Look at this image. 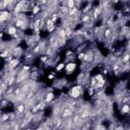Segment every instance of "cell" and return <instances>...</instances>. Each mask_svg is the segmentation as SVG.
<instances>
[{
  "mask_svg": "<svg viewBox=\"0 0 130 130\" xmlns=\"http://www.w3.org/2000/svg\"><path fill=\"white\" fill-rule=\"evenodd\" d=\"M80 95H82V86L81 85H75L73 88H71L70 92H69V96L71 99L73 100H77Z\"/></svg>",
  "mask_w": 130,
  "mask_h": 130,
  "instance_id": "obj_1",
  "label": "cell"
},
{
  "mask_svg": "<svg viewBox=\"0 0 130 130\" xmlns=\"http://www.w3.org/2000/svg\"><path fill=\"white\" fill-rule=\"evenodd\" d=\"M10 15H11V13L8 10H2L1 13H0V23H1V24H4V23L8 21Z\"/></svg>",
  "mask_w": 130,
  "mask_h": 130,
  "instance_id": "obj_2",
  "label": "cell"
},
{
  "mask_svg": "<svg viewBox=\"0 0 130 130\" xmlns=\"http://www.w3.org/2000/svg\"><path fill=\"white\" fill-rule=\"evenodd\" d=\"M19 58H13L9 61L8 64H7V68H8V70H12V69H14V68H16L19 66Z\"/></svg>",
  "mask_w": 130,
  "mask_h": 130,
  "instance_id": "obj_3",
  "label": "cell"
},
{
  "mask_svg": "<svg viewBox=\"0 0 130 130\" xmlns=\"http://www.w3.org/2000/svg\"><path fill=\"white\" fill-rule=\"evenodd\" d=\"M76 68V64L74 62H68L66 65H65V70H66L67 74H71V72H73Z\"/></svg>",
  "mask_w": 130,
  "mask_h": 130,
  "instance_id": "obj_4",
  "label": "cell"
},
{
  "mask_svg": "<svg viewBox=\"0 0 130 130\" xmlns=\"http://www.w3.org/2000/svg\"><path fill=\"white\" fill-rule=\"evenodd\" d=\"M93 60H95V54H93V53L91 51V52H88V54H85L84 59V62H86V63H92Z\"/></svg>",
  "mask_w": 130,
  "mask_h": 130,
  "instance_id": "obj_5",
  "label": "cell"
},
{
  "mask_svg": "<svg viewBox=\"0 0 130 130\" xmlns=\"http://www.w3.org/2000/svg\"><path fill=\"white\" fill-rule=\"evenodd\" d=\"M7 34H8L9 36H13L17 34V28L15 26H9L8 28H7Z\"/></svg>",
  "mask_w": 130,
  "mask_h": 130,
  "instance_id": "obj_6",
  "label": "cell"
},
{
  "mask_svg": "<svg viewBox=\"0 0 130 130\" xmlns=\"http://www.w3.org/2000/svg\"><path fill=\"white\" fill-rule=\"evenodd\" d=\"M55 99V95L53 93V92H48L45 96V102L46 103H51L52 101Z\"/></svg>",
  "mask_w": 130,
  "mask_h": 130,
  "instance_id": "obj_7",
  "label": "cell"
},
{
  "mask_svg": "<svg viewBox=\"0 0 130 130\" xmlns=\"http://www.w3.org/2000/svg\"><path fill=\"white\" fill-rule=\"evenodd\" d=\"M21 54H23V50H21L19 47H15L14 49H12V55L14 57H16V58H19Z\"/></svg>",
  "mask_w": 130,
  "mask_h": 130,
  "instance_id": "obj_8",
  "label": "cell"
},
{
  "mask_svg": "<svg viewBox=\"0 0 130 130\" xmlns=\"http://www.w3.org/2000/svg\"><path fill=\"white\" fill-rule=\"evenodd\" d=\"M79 116H80V118L84 120V119H85V118H88V117H89L91 116V111L89 110H81V112L79 113Z\"/></svg>",
  "mask_w": 130,
  "mask_h": 130,
  "instance_id": "obj_9",
  "label": "cell"
},
{
  "mask_svg": "<svg viewBox=\"0 0 130 130\" xmlns=\"http://www.w3.org/2000/svg\"><path fill=\"white\" fill-rule=\"evenodd\" d=\"M26 108H27V106H26V104H20V105H19V106L16 107V112H17V114H23L24 112H26Z\"/></svg>",
  "mask_w": 130,
  "mask_h": 130,
  "instance_id": "obj_10",
  "label": "cell"
},
{
  "mask_svg": "<svg viewBox=\"0 0 130 130\" xmlns=\"http://www.w3.org/2000/svg\"><path fill=\"white\" fill-rule=\"evenodd\" d=\"M130 62V53L129 52H126L123 57H122V63L126 64V63H129Z\"/></svg>",
  "mask_w": 130,
  "mask_h": 130,
  "instance_id": "obj_11",
  "label": "cell"
},
{
  "mask_svg": "<svg viewBox=\"0 0 130 130\" xmlns=\"http://www.w3.org/2000/svg\"><path fill=\"white\" fill-rule=\"evenodd\" d=\"M121 112L123 114H128L130 112V106L128 104H124L123 106H122V108H121Z\"/></svg>",
  "mask_w": 130,
  "mask_h": 130,
  "instance_id": "obj_12",
  "label": "cell"
},
{
  "mask_svg": "<svg viewBox=\"0 0 130 130\" xmlns=\"http://www.w3.org/2000/svg\"><path fill=\"white\" fill-rule=\"evenodd\" d=\"M75 4H76V0H67V2H66V6L69 7V8L75 7Z\"/></svg>",
  "mask_w": 130,
  "mask_h": 130,
  "instance_id": "obj_13",
  "label": "cell"
},
{
  "mask_svg": "<svg viewBox=\"0 0 130 130\" xmlns=\"http://www.w3.org/2000/svg\"><path fill=\"white\" fill-rule=\"evenodd\" d=\"M113 35V32H112V31H111V28H108L107 30H105V32H104V36H105V38H107V39H109L111 36Z\"/></svg>",
  "mask_w": 130,
  "mask_h": 130,
  "instance_id": "obj_14",
  "label": "cell"
},
{
  "mask_svg": "<svg viewBox=\"0 0 130 130\" xmlns=\"http://www.w3.org/2000/svg\"><path fill=\"white\" fill-rule=\"evenodd\" d=\"M89 20H91V16H89V14H88V13L81 17V23H88Z\"/></svg>",
  "mask_w": 130,
  "mask_h": 130,
  "instance_id": "obj_15",
  "label": "cell"
},
{
  "mask_svg": "<svg viewBox=\"0 0 130 130\" xmlns=\"http://www.w3.org/2000/svg\"><path fill=\"white\" fill-rule=\"evenodd\" d=\"M46 27H47V28H49L51 27H54V21L51 19H48L46 20Z\"/></svg>",
  "mask_w": 130,
  "mask_h": 130,
  "instance_id": "obj_16",
  "label": "cell"
},
{
  "mask_svg": "<svg viewBox=\"0 0 130 130\" xmlns=\"http://www.w3.org/2000/svg\"><path fill=\"white\" fill-rule=\"evenodd\" d=\"M40 10H41V7H40L39 5H36V6L32 7V14H37V13H39V12H40Z\"/></svg>",
  "mask_w": 130,
  "mask_h": 130,
  "instance_id": "obj_17",
  "label": "cell"
},
{
  "mask_svg": "<svg viewBox=\"0 0 130 130\" xmlns=\"http://www.w3.org/2000/svg\"><path fill=\"white\" fill-rule=\"evenodd\" d=\"M65 68V64L64 63H60L57 65V67H56V71H61L62 69H64Z\"/></svg>",
  "mask_w": 130,
  "mask_h": 130,
  "instance_id": "obj_18",
  "label": "cell"
},
{
  "mask_svg": "<svg viewBox=\"0 0 130 130\" xmlns=\"http://www.w3.org/2000/svg\"><path fill=\"white\" fill-rule=\"evenodd\" d=\"M53 53H54L53 48H48V49L46 50V54H47V55H49V56H52Z\"/></svg>",
  "mask_w": 130,
  "mask_h": 130,
  "instance_id": "obj_19",
  "label": "cell"
},
{
  "mask_svg": "<svg viewBox=\"0 0 130 130\" xmlns=\"http://www.w3.org/2000/svg\"><path fill=\"white\" fill-rule=\"evenodd\" d=\"M96 89L93 88V86H91V88H88V95L89 96H93V93H95Z\"/></svg>",
  "mask_w": 130,
  "mask_h": 130,
  "instance_id": "obj_20",
  "label": "cell"
},
{
  "mask_svg": "<svg viewBox=\"0 0 130 130\" xmlns=\"http://www.w3.org/2000/svg\"><path fill=\"white\" fill-rule=\"evenodd\" d=\"M84 56H85V54H84V53H79V54H78V59H79V60H81V61H84Z\"/></svg>",
  "mask_w": 130,
  "mask_h": 130,
  "instance_id": "obj_21",
  "label": "cell"
},
{
  "mask_svg": "<svg viewBox=\"0 0 130 130\" xmlns=\"http://www.w3.org/2000/svg\"><path fill=\"white\" fill-rule=\"evenodd\" d=\"M88 127H91V125H89V122H84V125L81 126V129H86V128H88Z\"/></svg>",
  "mask_w": 130,
  "mask_h": 130,
  "instance_id": "obj_22",
  "label": "cell"
},
{
  "mask_svg": "<svg viewBox=\"0 0 130 130\" xmlns=\"http://www.w3.org/2000/svg\"><path fill=\"white\" fill-rule=\"evenodd\" d=\"M49 0H39V2L41 3V4H46V3H48Z\"/></svg>",
  "mask_w": 130,
  "mask_h": 130,
  "instance_id": "obj_23",
  "label": "cell"
},
{
  "mask_svg": "<svg viewBox=\"0 0 130 130\" xmlns=\"http://www.w3.org/2000/svg\"><path fill=\"white\" fill-rule=\"evenodd\" d=\"M47 30H48L49 32H52L54 30H55V26H54V27H51V28H47Z\"/></svg>",
  "mask_w": 130,
  "mask_h": 130,
  "instance_id": "obj_24",
  "label": "cell"
},
{
  "mask_svg": "<svg viewBox=\"0 0 130 130\" xmlns=\"http://www.w3.org/2000/svg\"><path fill=\"white\" fill-rule=\"evenodd\" d=\"M21 70H23V71H28V70H30V67H28V66H23Z\"/></svg>",
  "mask_w": 130,
  "mask_h": 130,
  "instance_id": "obj_25",
  "label": "cell"
},
{
  "mask_svg": "<svg viewBox=\"0 0 130 130\" xmlns=\"http://www.w3.org/2000/svg\"><path fill=\"white\" fill-rule=\"evenodd\" d=\"M108 72H109V70H108V69H104L103 70V73L104 74H108Z\"/></svg>",
  "mask_w": 130,
  "mask_h": 130,
  "instance_id": "obj_26",
  "label": "cell"
},
{
  "mask_svg": "<svg viewBox=\"0 0 130 130\" xmlns=\"http://www.w3.org/2000/svg\"><path fill=\"white\" fill-rule=\"evenodd\" d=\"M53 77H54V75H53V74H51V75H49V76H48V78H49V79H52Z\"/></svg>",
  "mask_w": 130,
  "mask_h": 130,
  "instance_id": "obj_27",
  "label": "cell"
},
{
  "mask_svg": "<svg viewBox=\"0 0 130 130\" xmlns=\"http://www.w3.org/2000/svg\"><path fill=\"white\" fill-rule=\"evenodd\" d=\"M128 47H129V48H130V39L128 40Z\"/></svg>",
  "mask_w": 130,
  "mask_h": 130,
  "instance_id": "obj_28",
  "label": "cell"
}]
</instances>
